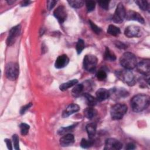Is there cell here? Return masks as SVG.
Returning <instances> with one entry per match:
<instances>
[{
	"label": "cell",
	"instance_id": "obj_19",
	"mask_svg": "<svg viewBox=\"0 0 150 150\" xmlns=\"http://www.w3.org/2000/svg\"><path fill=\"white\" fill-rule=\"evenodd\" d=\"M97 125L95 123H89L86 125V129L90 139H93L96 134Z\"/></svg>",
	"mask_w": 150,
	"mask_h": 150
},
{
	"label": "cell",
	"instance_id": "obj_15",
	"mask_svg": "<svg viewBox=\"0 0 150 150\" xmlns=\"http://www.w3.org/2000/svg\"><path fill=\"white\" fill-rule=\"evenodd\" d=\"M69 62V59L66 54H62L56 59L54 66L57 69H62L67 65Z\"/></svg>",
	"mask_w": 150,
	"mask_h": 150
},
{
	"label": "cell",
	"instance_id": "obj_16",
	"mask_svg": "<svg viewBox=\"0 0 150 150\" xmlns=\"http://www.w3.org/2000/svg\"><path fill=\"white\" fill-rule=\"evenodd\" d=\"M74 142V138L73 135L67 134L63 136L60 139V144L62 146H68L72 145Z\"/></svg>",
	"mask_w": 150,
	"mask_h": 150
},
{
	"label": "cell",
	"instance_id": "obj_25",
	"mask_svg": "<svg viewBox=\"0 0 150 150\" xmlns=\"http://www.w3.org/2000/svg\"><path fill=\"white\" fill-rule=\"evenodd\" d=\"M107 33L112 36H117L120 33V29L115 25H110L107 29Z\"/></svg>",
	"mask_w": 150,
	"mask_h": 150
},
{
	"label": "cell",
	"instance_id": "obj_40",
	"mask_svg": "<svg viewBox=\"0 0 150 150\" xmlns=\"http://www.w3.org/2000/svg\"><path fill=\"white\" fill-rule=\"evenodd\" d=\"M4 141L6 143V145L8 147V148L10 150L12 149V144H11V141L9 139H4Z\"/></svg>",
	"mask_w": 150,
	"mask_h": 150
},
{
	"label": "cell",
	"instance_id": "obj_41",
	"mask_svg": "<svg viewBox=\"0 0 150 150\" xmlns=\"http://www.w3.org/2000/svg\"><path fill=\"white\" fill-rule=\"evenodd\" d=\"M127 149H134L135 148V146L134 144L132 143H129L126 146V148H125Z\"/></svg>",
	"mask_w": 150,
	"mask_h": 150
},
{
	"label": "cell",
	"instance_id": "obj_9",
	"mask_svg": "<svg viewBox=\"0 0 150 150\" xmlns=\"http://www.w3.org/2000/svg\"><path fill=\"white\" fill-rule=\"evenodd\" d=\"M21 26L20 25H18L11 28L6 39L7 45L11 46L15 42L17 38L21 33Z\"/></svg>",
	"mask_w": 150,
	"mask_h": 150
},
{
	"label": "cell",
	"instance_id": "obj_26",
	"mask_svg": "<svg viewBox=\"0 0 150 150\" xmlns=\"http://www.w3.org/2000/svg\"><path fill=\"white\" fill-rule=\"evenodd\" d=\"M69 4L74 8H80L84 5V2L81 0H71L67 1Z\"/></svg>",
	"mask_w": 150,
	"mask_h": 150
},
{
	"label": "cell",
	"instance_id": "obj_21",
	"mask_svg": "<svg viewBox=\"0 0 150 150\" xmlns=\"http://www.w3.org/2000/svg\"><path fill=\"white\" fill-rule=\"evenodd\" d=\"M83 96H84V97L86 99V103L88 106L93 107L96 105V104L98 101V100H97L96 98L94 97L93 96H92L91 95H90L89 93H84Z\"/></svg>",
	"mask_w": 150,
	"mask_h": 150
},
{
	"label": "cell",
	"instance_id": "obj_24",
	"mask_svg": "<svg viewBox=\"0 0 150 150\" xmlns=\"http://www.w3.org/2000/svg\"><path fill=\"white\" fill-rule=\"evenodd\" d=\"M104 59L106 60L113 62L116 60V56L114 53L110 50L109 48L107 47L105 48V53H104Z\"/></svg>",
	"mask_w": 150,
	"mask_h": 150
},
{
	"label": "cell",
	"instance_id": "obj_8",
	"mask_svg": "<svg viewBox=\"0 0 150 150\" xmlns=\"http://www.w3.org/2000/svg\"><path fill=\"white\" fill-rule=\"evenodd\" d=\"M108 91L110 97H111L112 99L114 100L125 98L129 96V93L124 88L114 87Z\"/></svg>",
	"mask_w": 150,
	"mask_h": 150
},
{
	"label": "cell",
	"instance_id": "obj_22",
	"mask_svg": "<svg viewBox=\"0 0 150 150\" xmlns=\"http://www.w3.org/2000/svg\"><path fill=\"white\" fill-rule=\"evenodd\" d=\"M84 86L82 84H76L71 90V94L75 97H79L82 93Z\"/></svg>",
	"mask_w": 150,
	"mask_h": 150
},
{
	"label": "cell",
	"instance_id": "obj_39",
	"mask_svg": "<svg viewBox=\"0 0 150 150\" xmlns=\"http://www.w3.org/2000/svg\"><path fill=\"white\" fill-rule=\"evenodd\" d=\"M115 45L117 47H118L120 49H125L126 47H127L125 44H124V43H122L121 42H119V41L115 42Z\"/></svg>",
	"mask_w": 150,
	"mask_h": 150
},
{
	"label": "cell",
	"instance_id": "obj_18",
	"mask_svg": "<svg viewBox=\"0 0 150 150\" xmlns=\"http://www.w3.org/2000/svg\"><path fill=\"white\" fill-rule=\"evenodd\" d=\"M96 98L98 101H103L110 97L109 91L105 88H101L96 91Z\"/></svg>",
	"mask_w": 150,
	"mask_h": 150
},
{
	"label": "cell",
	"instance_id": "obj_37",
	"mask_svg": "<svg viewBox=\"0 0 150 150\" xmlns=\"http://www.w3.org/2000/svg\"><path fill=\"white\" fill-rule=\"evenodd\" d=\"M32 103H28V104L23 106L21 108V110H20V113L21 114H23L25 113V112L32 106Z\"/></svg>",
	"mask_w": 150,
	"mask_h": 150
},
{
	"label": "cell",
	"instance_id": "obj_30",
	"mask_svg": "<svg viewBox=\"0 0 150 150\" xmlns=\"http://www.w3.org/2000/svg\"><path fill=\"white\" fill-rule=\"evenodd\" d=\"M84 48V42L83 40L80 39L78 40L76 44V50L78 54H80Z\"/></svg>",
	"mask_w": 150,
	"mask_h": 150
},
{
	"label": "cell",
	"instance_id": "obj_17",
	"mask_svg": "<svg viewBox=\"0 0 150 150\" xmlns=\"http://www.w3.org/2000/svg\"><path fill=\"white\" fill-rule=\"evenodd\" d=\"M80 110V107L76 104H71L69 105L63 111L62 116L64 118L67 117L74 112H77Z\"/></svg>",
	"mask_w": 150,
	"mask_h": 150
},
{
	"label": "cell",
	"instance_id": "obj_3",
	"mask_svg": "<svg viewBox=\"0 0 150 150\" xmlns=\"http://www.w3.org/2000/svg\"><path fill=\"white\" fill-rule=\"evenodd\" d=\"M116 76L122 82L128 86H134L135 83V78L130 70H118L115 73Z\"/></svg>",
	"mask_w": 150,
	"mask_h": 150
},
{
	"label": "cell",
	"instance_id": "obj_38",
	"mask_svg": "<svg viewBox=\"0 0 150 150\" xmlns=\"http://www.w3.org/2000/svg\"><path fill=\"white\" fill-rule=\"evenodd\" d=\"M57 3L56 1H48L47 2V9L48 10H51L54 6L55 5V4Z\"/></svg>",
	"mask_w": 150,
	"mask_h": 150
},
{
	"label": "cell",
	"instance_id": "obj_23",
	"mask_svg": "<svg viewBox=\"0 0 150 150\" xmlns=\"http://www.w3.org/2000/svg\"><path fill=\"white\" fill-rule=\"evenodd\" d=\"M77 83H78V80L77 79H73L66 83H62L59 87L60 90L62 91H66L70 87H71L73 86L76 85Z\"/></svg>",
	"mask_w": 150,
	"mask_h": 150
},
{
	"label": "cell",
	"instance_id": "obj_10",
	"mask_svg": "<svg viewBox=\"0 0 150 150\" xmlns=\"http://www.w3.org/2000/svg\"><path fill=\"white\" fill-rule=\"evenodd\" d=\"M136 67L139 73L149 76L150 73V61L149 59H144L140 61L137 64Z\"/></svg>",
	"mask_w": 150,
	"mask_h": 150
},
{
	"label": "cell",
	"instance_id": "obj_31",
	"mask_svg": "<svg viewBox=\"0 0 150 150\" xmlns=\"http://www.w3.org/2000/svg\"><path fill=\"white\" fill-rule=\"evenodd\" d=\"M87 9L88 12L93 11L96 7V2L93 1H87L85 2Z\"/></svg>",
	"mask_w": 150,
	"mask_h": 150
},
{
	"label": "cell",
	"instance_id": "obj_5",
	"mask_svg": "<svg viewBox=\"0 0 150 150\" xmlns=\"http://www.w3.org/2000/svg\"><path fill=\"white\" fill-rule=\"evenodd\" d=\"M19 66L18 63L11 62L8 63L5 67V74L10 80H16L19 75Z\"/></svg>",
	"mask_w": 150,
	"mask_h": 150
},
{
	"label": "cell",
	"instance_id": "obj_28",
	"mask_svg": "<svg viewBox=\"0 0 150 150\" xmlns=\"http://www.w3.org/2000/svg\"><path fill=\"white\" fill-rule=\"evenodd\" d=\"M135 3L142 11H146L149 9V5L146 1H135Z\"/></svg>",
	"mask_w": 150,
	"mask_h": 150
},
{
	"label": "cell",
	"instance_id": "obj_12",
	"mask_svg": "<svg viewBox=\"0 0 150 150\" xmlns=\"http://www.w3.org/2000/svg\"><path fill=\"white\" fill-rule=\"evenodd\" d=\"M124 34L128 38L139 37L141 35V31L139 26L136 25H129L125 28Z\"/></svg>",
	"mask_w": 150,
	"mask_h": 150
},
{
	"label": "cell",
	"instance_id": "obj_34",
	"mask_svg": "<svg viewBox=\"0 0 150 150\" xmlns=\"http://www.w3.org/2000/svg\"><path fill=\"white\" fill-rule=\"evenodd\" d=\"M12 140L13 144L14 146V148L16 150L19 149V137L16 134H14L12 136Z\"/></svg>",
	"mask_w": 150,
	"mask_h": 150
},
{
	"label": "cell",
	"instance_id": "obj_36",
	"mask_svg": "<svg viewBox=\"0 0 150 150\" xmlns=\"http://www.w3.org/2000/svg\"><path fill=\"white\" fill-rule=\"evenodd\" d=\"M109 4H110V1H98V4L100 6V7L101 8L105 9V10H108V9Z\"/></svg>",
	"mask_w": 150,
	"mask_h": 150
},
{
	"label": "cell",
	"instance_id": "obj_27",
	"mask_svg": "<svg viewBox=\"0 0 150 150\" xmlns=\"http://www.w3.org/2000/svg\"><path fill=\"white\" fill-rule=\"evenodd\" d=\"M94 143V141L93 139H86L84 138H83L80 142V146L83 148H88L91 147Z\"/></svg>",
	"mask_w": 150,
	"mask_h": 150
},
{
	"label": "cell",
	"instance_id": "obj_32",
	"mask_svg": "<svg viewBox=\"0 0 150 150\" xmlns=\"http://www.w3.org/2000/svg\"><path fill=\"white\" fill-rule=\"evenodd\" d=\"M89 23L92 30L96 34H99L101 32V29L98 26H97L94 22H93L91 20H89Z\"/></svg>",
	"mask_w": 150,
	"mask_h": 150
},
{
	"label": "cell",
	"instance_id": "obj_14",
	"mask_svg": "<svg viewBox=\"0 0 150 150\" xmlns=\"http://www.w3.org/2000/svg\"><path fill=\"white\" fill-rule=\"evenodd\" d=\"M125 18L128 21H135L142 24L145 23V21L143 17L139 13L134 11L130 10L127 12Z\"/></svg>",
	"mask_w": 150,
	"mask_h": 150
},
{
	"label": "cell",
	"instance_id": "obj_42",
	"mask_svg": "<svg viewBox=\"0 0 150 150\" xmlns=\"http://www.w3.org/2000/svg\"><path fill=\"white\" fill-rule=\"evenodd\" d=\"M31 2L30 1H23L21 4V6H28Z\"/></svg>",
	"mask_w": 150,
	"mask_h": 150
},
{
	"label": "cell",
	"instance_id": "obj_6",
	"mask_svg": "<svg viewBox=\"0 0 150 150\" xmlns=\"http://www.w3.org/2000/svg\"><path fill=\"white\" fill-rule=\"evenodd\" d=\"M97 64V58L93 54L86 55L83 59L84 69L90 72H93L96 70Z\"/></svg>",
	"mask_w": 150,
	"mask_h": 150
},
{
	"label": "cell",
	"instance_id": "obj_7",
	"mask_svg": "<svg viewBox=\"0 0 150 150\" xmlns=\"http://www.w3.org/2000/svg\"><path fill=\"white\" fill-rule=\"evenodd\" d=\"M126 11L124 6L122 3L118 4L114 15L112 16V21L114 22L117 23H120L123 22L125 18Z\"/></svg>",
	"mask_w": 150,
	"mask_h": 150
},
{
	"label": "cell",
	"instance_id": "obj_20",
	"mask_svg": "<svg viewBox=\"0 0 150 150\" xmlns=\"http://www.w3.org/2000/svg\"><path fill=\"white\" fill-rule=\"evenodd\" d=\"M84 114L87 118L91 120L96 116L97 114V111L93 107L89 106V107L86 108L84 110Z\"/></svg>",
	"mask_w": 150,
	"mask_h": 150
},
{
	"label": "cell",
	"instance_id": "obj_4",
	"mask_svg": "<svg viewBox=\"0 0 150 150\" xmlns=\"http://www.w3.org/2000/svg\"><path fill=\"white\" fill-rule=\"evenodd\" d=\"M128 107L125 104L117 103L112 105L110 110V114L112 120H118L121 119L126 114Z\"/></svg>",
	"mask_w": 150,
	"mask_h": 150
},
{
	"label": "cell",
	"instance_id": "obj_33",
	"mask_svg": "<svg viewBox=\"0 0 150 150\" xmlns=\"http://www.w3.org/2000/svg\"><path fill=\"white\" fill-rule=\"evenodd\" d=\"M76 126V125H72L71 126H69V127H62L60 128V129L58 131V133L60 135H63L64 134H66L67 132H68L69 131H70V130H71L74 127Z\"/></svg>",
	"mask_w": 150,
	"mask_h": 150
},
{
	"label": "cell",
	"instance_id": "obj_1",
	"mask_svg": "<svg viewBox=\"0 0 150 150\" xmlns=\"http://www.w3.org/2000/svg\"><path fill=\"white\" fill-rule=\"evenodd\" d=\"M149 104V97L146 94H138L131 100V105L134 112H138L145 110Z\"/></svg>",
	"mask_w": 150,
	"mask_h": 150
},
{
	"label": "cell",
	"instance_id": "obj_11",
	"mask_svg": "<svg viewBox=\"0 0 150 150\" xmlns=\"http://www.w3.org/2000/svg\"><path fill=\"white\" fill-rule=\"evenodd\" d=\"M122 148V144L117 139L110 138L106 139L104 149L105 150H119Z\"/></svg>",
	"mask_w": 150,
	"mask_h": 150
},
{
	"label": "cell",
	"instance_id": "obj_13",
	"mask_svg": "<svg viewBox=\"0 0 150 150\" xmlns=\"http://www.w3.org/2000/svg\"><path fill=\"white\" fill-rule=\"evenodd\" d=\"M53 15L60 23H63L67 18V12L65 7L63 5L59 6L54 11Z\"/></svg>",
	"mask_w": 150,
	"mask_h": 150
},
{
	"label": "cell",
	"instance_id": "obj_29",
	"mask_svg": "<svg viewBox=\"0 0 150 150\" xmlns=\"http://www.w3.org/2000/svg\"><path fill=\"white\" fill-rule=\"evenodd\" d=\"M19 128H20L21 134L22 135H25L28 133L30 127L29 125H28L26 123H21L19 125Z\"/></svg>",
	"mask_w": 150,
	"mask_h": 150
},
{
	"label": "cell",
	"instance_id": "obj_35",
	"mask_svg": "<svg viewBox=\"0 0 150 150\" xmlns=\"http://www.w3.org/2000/svg\"><path fill=\"white\" fill-rule=\"evenodd\" d=\"M97 78L99 80H104L107 77V74L104 70H100L96 74Z\"/></svg>",
	"mask_w": 150,
	"mask_h": 150
},
{
	"label": "cell",
	"instance_id": "obj_2",
	"mask_svg": "<svg viewBox=\"0 0 150 150\" xmlns=\"http://www.w3.org/2000/svg\"><path fill=\"white\" fill-rule=\"evenodd\" d=\"M120 63L124 69L131 70L134 69L137 66V58L133 53L125 52L121 56Z\"/></svg>",
	"mask_w": 150,
	"mask_h": 150
}]
</instances>
